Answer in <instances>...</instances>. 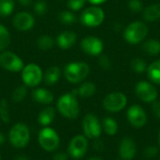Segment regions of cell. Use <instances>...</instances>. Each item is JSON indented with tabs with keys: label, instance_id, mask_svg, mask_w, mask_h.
<instances>
[{
	"label": "cell",
	"instance_id": "33",
	"mask_svg": "<svg viewBox=\"0 0 160 160\" xmlns=\"http://www.w3.org/2000/svg\"><path fill=\"white\" fill-rule=\"evenodd\" d=\"M34 12L38 16H43L48 11V4L45 0H37L34 3Z\"/></svg>",
	"mask_w": 160,
	"mask_h": 160
},
{
	"label": "cell",
	"instance_id": "28",
	"mask_svg": "<svg viewBox=\"0 0 160 160\" xmlns=\"http://www.w3.org/2000/svg\"><path fill=\"white\" fill-rule=\"evenodd\" d=\"M15 8L14 0H0V17L6 18L10 16Z\"/></svg>",
	"mask_w": 160,
	"mask_h": 160
},
{
	"label": "cell",
	"instance_id": "14",
	"mask_svg": "<svg viewBox=\"0 0 160 160\" xmlns=\"http://www.w3.org/2000/svg\"><path fill=\"white\" fill-rule=\"evenodd\" d=\"M127 118L128 123L136 128H143L147 123V114L140 105H132L128 109Z\"/></svg>",
	"mask_w": 160,
	"mask_h": 160
},
{
	"label": "cell",
	"instance_id": "49",
	"mask_svg": "<svg viewBox=\"0 0 160 160\" xmlns=\"http://www.w3.org/2000/svg\"><path fill=\"white\" fill-rule=\"evenodd\" d=\"M159 160H160V158H159Z\"/></svg>",
	"mask_w": 160,
	"mask_h": 160
},
{
	"label": "cell",
	"instance_id": "9",
	"mask_svg": "<svg viewBox=\"0 0 160 160\" xmlns=\"http://www.w3.org/2000/svg\"><path fill=\"white\" fill-rule=\"evenodd\" d=\"M82 130L87 139H98L102 132V127L98 116L94 113L86 114L82 120Z\"/></svg>",
	"mask_w": 160,
	"mask_h": 160
},
{
	"label": "cell",
	"instance_id": "34",
	"mask_svg": "<svg viewBox=\"0 0 160 160\" xmlns=\"http://www.w3.org/2000/svg\"><path fill=\"white\" fill-rule=\"evenodd\" d=\"M86 0H67V6L71 11H78L85 5Z\"/></svg>",
	"mask_w": 160,
	"mask_h": 160
},
{
	"label": "cell",
	"instance_id": "37",
	"mask_svg": "<svg viewBox=\"0 0 160 160\" xmlns=\"http://www.w3.org/2000/svg\"><path fill=\"white\" fill-rule=\"evenodd\" d=\"M98 64L103 69H106V70H108L112 68L111 60L107 55H101L98 59Z\"/></svg>",
	"mask_w": 160,
	"mask_h": 160
},
{
	"label": "cell",
	"instance_id": "26",
	"mask_svg": "<svg viewBox=\"0 0 160 160\" xmlns=\"http://www.w3.org/2000/svg\"><path fill=\"white\" fill-rule=\"evenodd\" d=\"M142 50L149 55H158L160 53V41L148 39L142 44Z\"/></svg>",
	"mask_w": 160,
	"mask_h": 160
},
{
	"label": "cell",
	"instance_id": "6",
	"mask_svg": "<svg viewBox=\"0 0 160 160\" xmlns=\"http://www.w3.org/2000/svg\"><path fill=\"white\" fill-rule=\"evenodd\" d=\"M21 72L22 82L27 87H37L43 81V71L41 68L35 63L27 64Z\"/></svg>",
	"mask_w": 160,
	"mask_h": 160
},
{
	"label": "cell",
	"instance_id": "39",
	"mask_svg": "<svg viewBox=\"0 0 160 160\" xmlns=\"http://www.w3.org/2000/svg\"><path fill=\"white\" fill-rule=\"evenodd\" d=\"M52 160H68V155L64 152H60L55 154Z\"/></svg>",
	"mask_w": 160,
	"mask_h": 160
},
{
	"label": "cell",
	"instance_id": "3",
	"mask_svg": "<svg viewBox=\"0 0 160 160\" xmlns=\"http://www.w3.org/2000/svg\"><path fill=\"white\" fill-rule=\"evenodd\" d=\"M8 140L13 147L18 149L24 148L30 141L29 128L23 123L15 124L8 132Z\"/></svg>",
	"mask_w": 160,
	"mask_h": 160
},
{
	"label": "cell",
	"instance_id": "13",
	"mask_svg": "<svg viewBox=\"0 0 160 160\" xmlns=\"http://www.w3.org/2000/svg\"><path fill=\"white\" fill-rule=\"evenodd\" d=\"M12 25L20 32L30 31L35 26V17L28 11L17 12L12 18Z\"/></svg>",
	"mask_w": 160,
	"mask_h": 160
},
{
	"label": "cell",
	"instance_id": "10",
	"mask_svg": "<svg viewBox=\"0 0 160 160\" xmlns=\"http://www.w3.org/2000/svg\"><path fill=\"white\" fill-rule=\"evenodd\" d=\"M128 98L121 92H112L108 94L103 99V107L107 112H118L126 108Z\"/></svg>",
	"mask_w": 160,
	"mask_h": 160
},
{
	"label": "cell",
	"instance_id": "7",
	"mask_svg": "<svg viewBox=\"0 0 160 160\" xmlns=\"http://www.w3.org/2000/svg\"><path fill=\"white\" fill-rule=\"evenodd\" d=\"M105 19L103 9L98 6H91L86 8L80 16L81 22L87 27H97L100 25Z\"/></svg>",
	"mask_w": 160,
	"mask_h": 160
},
{
	"label": "cell",
	"instance_id": "8",
	"mask_svg": "<svg viewBox=\"0 0 160 160\" xmlns=\"http://www.w3.org/2000/svg\"><path fill=\"white\" fill-rule=\"evenodd\" d=\"M0 66L10 72H20L24 67L22 59L11 51H3L0 53Z\"/></svg>",
	"mask_w": 160,
	"mask_h": 160
},
{
	"label": "cell",
	"instance_id": "24",
	"mask_svg": "<svg viewBox=\"0 0 160 160\" xmlns=\"http://www.w3.org/2000/svg\"><path fill=\"white\" fill-rule=\"evenodd\" d=\"M101 127H102L103 131L109 136H113L118 132V124L112 117L104 118L102 121Z\"/></svg>",
	"mask_w": 160,
	"mask_h": 160
},
{
	"label": "cell",
	"instance_id": "25",
	"mask_svg": "<svg viewBox=\"0 0 160 160\" xmlns=\"http://www.w3.org/2000/svg\"><path fill=\"white\" fill-rule=\"evenodd\" d=\"M54 39L50 36V35H40L37 41H36V44H37V47L41 50V51H48V50H51L52 48H53L54 46Z\"/></svg>",
	"mask_w": 160,
	"mask_h": 160
},
{
	"label": "cell",
	"instance_id": "2",
	"mask_svg": "<svg viewBox=\"0 0 160 160\" xmlns=\"http://www.w3.org/2000/svg\"><path fill=\"white\" fill-rule=\"evenodd\" d=\"M90 73L88 64L84 62H70L65 66L64 76L70 83H80L83 82Z\"/></svg>",
	"mask_w": 160,
	"mask_h": 160
},
{
	"label": "cell",
	"instance_id": "48",
	"mask_svg": "<svg viewBox=\"0 0 160 160\" xmlns=\"http://www.w3.org/2000/svg\"><path fill=\"white\" fill-rule=\"evenodd\" d=\"M0 160H1V156H0Z\"/></svg>",
	"mask_w": 160,
	"mask_h": 160
},
{
	"label": "cell",
	"instance_id": "40",
	"mask_svg": "<svg viewBox=\"0 0 160 160\" xmlns=\"http://www.w3.org/2000/svg\"><path fill=\"white\" fill-rule=\"evenodd\" d=\"M17 2L23 7H28L33 3V0H17Z\"/></svg>",
	"mask_w": 160,
	"mask_h": 160
},
{
	"label": "cell",
	"instance_id": "45",
	"mask_svg": "<svg viewBox=\"0 0 160 160\" xmlns=\"http://www.w3.org/2000/svg\"><path fill=\"white\" fill-rule=\"evenodd\" d=\"M88 160H104L103 158H99V157H92L90 158H88Z\"/></svg>",
	"mask_w": 160,
	"mask_h": 160
},
{
	"label": "cell",
	"instance_id": "35",
	"mask_svg": "<svg viewBox=\"0 0 160 160\" xmlns=\"http://www.w3.org/2000/svg\"><path fill=\"white\" fill-rule=\"evenodd\" d=\"M158 154V148L155 145H149L143 150V157L147 159L154 158Z\"/></svg>",
	"mask_w": 160,
	"mask_h": 160
},
{
	"label": "cell",
	"instance_id": "44",
	"mask_svg": "<svg viewBox=\"0 0 160 160\" xmlns=\"http://www.w3.org/2000/svg\"><path fill=\"white\" fill-rule=\"evenodd\" d=\"M5 140H6L5 136L3 135V133H1V132H0V145H2V144L5 142Z\"/></svg>",
	"mask_w": 160,
	"mask_h": 160
},
{
	"label": "cell",
	"instance_id": "31",
	"mask_svg": "<svg viewBox=\"0 0 160 160\" xmlns=\"http://www.w3.org/2000/svg\"><path fill=\"white\" fill-rule=\"evenodd\" d=\"M131 68L137 73H143L147 69V64L142 58H133L130 63Z\"/></svg>",
	"mask_w": 160,
	"mask_h": 160
},
{
	"label": "cell",
	"instance_id": "5",
	"mask_svg": "<svg viewBox=\"0 0 160 160\" xmlns=\"http://www.w3.org/2000/svg\"><path fill=\"white\" fill-rule=\"evenodd\" d=\"M148 34V26L142 22H133L125 29V39L130 44H138L142 41Z\"/></svg>",
	"mask_w": 160,
	"mask_h": 160
},
{
	"label": "cell",
	"instance_id": "21",
	"mask_svg": "<svg viewBox=\"0 0 160 160\" xmlns=\"http://www.w3.org/2000/svg\"><path fill=\"white\" fill-rule=\"evenodd\" d=\"M54 118H55V110L52 107L48 106L39 112L38 116V121L41 126L49 127L52 124V122L54 120Z\"/></svg>",
	"mask_w": 160,
	"mask_h": 160
},
{
	"label": "cell",
	"instance_id": "36",
	"mask_svg": "<svg viewBox=\"0 0 160 160\" xmlns=\"http://www.w3.org/2000/svg\"><path fill=\"white\" fill-rule=\"evenodd\" d=\"M128 8L133 12H141L143 10V3L141 0H129L128 1Z\"/></svg>",
	"mask_w": 160,
	"mask_h": 160
},
{
	"label": "cell",
	"instance_id": "43",
	"mask_svg": "<svg viewBox=\"0 0 160 160\" xmlns=\"http://www.w3.org/2000/svg\"><path fill=\"white\" fill-rule=\"evenodd\" d=\"M14 160H30L28 158L24 157V156H19V157H16Z\"/></svg>",
	"mask_w": 160,
	"mask_h": 160
},
{
	"label": "cell",
	"instance_id": "16",
	"mask_svg": "<svg viewBox=\"0 0 160 160\" xmlns=\"http://www.w3.org/2000/svg\"><path fill=\"white\" fill-rule=\"evenodd\" d=\"M119 156L123 160H132L137 154V144L130 137H125L121 140L118 148Z\"/></svg>",
	"mask_w": 160,
	"mask_h": 160
},
{
	"label": "cell",
	"instance_id": "42",
	"mask_svg": "<svg viewBox=\"0 0 160 160\" xmlns=\"http://www.w3.org/2000/svg\"><path fill=\"white\" fill-rule=\"evenodd\" d=\"M98 146V150H102L103 149V143L102 142H96L95 143V148H97Z\"/></svg>",
	"mask_w": 160,
	"mask_h": 160
},
{
	"label": "cell",
	"instance_id": "47",
	"mask_svg": "<svg viewBox=\"0 0 160 160\" xmlns=\"http://www.w3.org/2000/svg\"><path fill=\"white\" fill-rule=\"evenodd\" d=\"M115 160H123V159H115Z\"/></svg>",
	"mask_w": 160,
	"mask_h": 160
},
{
	"label": "cell",
	"instance_id": "23",
	"mask_svg": "<svg viewBox=\"0 0 160 160\" xmlns=\"http://www.w3.org/2000/svg\"><path fill=\"white\" fill-rule=\"evenodd\" d=\"M147 75L151 82L160 84V59L153 62L147 67Z\"/></svg>",
	"mask_w": 160,
	"mask_h": 160
},
{
	"label": "cell",
	"instance_id": "11",
	"mask_svg": "<svg viewBox=\"0 0 160 160\" xmlns=\"http://www.w3.org/2000/svg\"><path fill=\"white\" fill-rule=\"evenodd\" d=\"M88 150V139L84 135H76L68 144V155L75 159H80L86 154Z\"/></svg>",
	"mask_w": 160,
	"mask_h": 160
},
{
	"label": "cell",
	"instance_id": "38",
	"mask_svg": "<svg viewBox=\"0 0 160 160\" xmlns=\"http://www.w3.org/2000/svg\"><path fill=\"white\" fill-rule=\"evenodd\" d=\"M152 112L154 113V115L158 118L160 119V102L155 100L154 102H152Z\"/></svg>",
	"mask_w": 160,
	"mask_h": 160
},
{
	"label": "cell",
	"instance_id": "12",
	"mask_svg": "<svg viewBox=\"0 0 160 160\" xmlns=\"http://www.w3.org/2000/svg\"><path fill=\"white\" fill-rule=\"evenodd\" d=\"M136 96L143 102L152 103L158 98V90L150 82L142 81L139 82L135 86Z\"/></svg>",
	"mask_w": 160,
	"mask_h": 160
},
{
	"label": "cell",
	"instance_id": "18",
	"mask_svg": "<svg viewBox=\"0 0 160 160\" xmlns=\"http://www.w3.org/2000/svg\"><path fill=\"white\" fill-rule=\"evenodd\" d=\"M33 99L39 104L42 105H49L53 101V95L52 93L46 89V88H36L32 92Z\"/></svg>",
	"mask_w": 160,
	"mask_h": 160
},
{
	"label": "cell",
	"instance_id": "27",
	"mask_svg": "<svg viewBox=\"0 0 160 160\" xmlns=\"http://www.w3.org/2000/svg\"><path fill=\"white\" fill-rule=\"evenodd\" d=\"M58 21L65 25H71L77 22V17L71 10H63L57 15Z\"/></svg>",
	"mask_w": 160,
	"mask_h": 160
},
{
	"label": "cell",
	"instance_id": "29",
	"mask_svg": "<svg viewBox=\"0 0 160 160\" xmlns=\"http://www.w3.org/2000/svg\"><path fill=\"white\" fill-rule=\"evenodd\" d=\"M10 41L11 37L9 31L5 25L0 24V52L7 50V48L10 44Z\"/></svg>",
	"mask_w": 160,
	"mask_h": 160
},
{
	"label": "cell",
	"instance_id": "22",
	"mask_svg": "<svg viewBox=\"0 0 160 160\" xmlns=\"http://www.w3.org/2000/svg\"><path fill=\"white\" fill-rule=\"evenodd\" d=\"M142 17L148 22L160 20V4H152L145 8L142 12Z\"/></svg>",
	"mask_w": 160,
	"mask_h": 160
},
{
	"label": "cell",
	"instance_id": "19",
	"mask_svg": "<svg viewBox=\"0 0 160 160\" xmlns=\"http://www.w3.org/2000/svg\"><path fill=\"white\" fill-rule=\"evenodd\" d=\"M97 92V86L94 82H82L79 88H77L76 90H74L72 93L77 97H81L83 98H88L93 97Z\"/></svg>",
	"mask_w": 160,
	"mask_h": 160
},
{
	"label": "cell",
	"instance_id": "30",
	"mask_svg": "<svg viewBox=\"0 0 160 160\" xmlns=\"http://www.w3.org/2000/svg\"><path fill=\"white\" fill-rule=\"evenodd\" d=\"M26 96H27V86H25V85H19L12 92L11 98H12V100L14 102L19 103V102L22 101L25 98Z\"/></svg>",
	"mask_w": 160,
	"mask_h": 160
},
{
	"label": "cell",
	"instance_id": "46",
	"mask_svg": "<svg viewBox=\"0 0 160 160\" xmlns=\"http://www.w3.org/2000/svg\"><path fill=\"white\" fill-rule=\"evenodd\" d=\"M158 144H159V146H160V129H159V131H158Z\"/></svg>",
	"mask_w": 160,
	"mask_h": 160
},
{
	"label": "cell",
	"instance_id": "15",
	"mask_svg": "<svg viewBox=\"0 0 160 160\" xmlns=\"http://www.w3.org/2000/svg\"><path fill=\"white\" fill-rule=\"evenodd\" d=\"M103 48L102 40L95 36H87L81 41V49L88 55H99L102 52Z\"/></svg>",
	"mask_w": 160,
	"mask_h": 160
},
{
	"label": "cell",
	"instance_id": "17",
	"mask_svg": "<svg viewBox=\"0 0 160 160\" xmlns=\"http://www.w3.org/2000/svg\"><path fill=\"white\" fill-rule=\"evenodd\" d=\"M77 41V35L72 31H63L57 37L55 43L62 50H68L72 48Z\"/></svg>",
	"mask_w": 160,
	"mask_h": 160
},
{
	"label": "cell",
	"instance_id": "20",
	"mask_svg": "<svg viewBox=\"0 0 160 160\" xmlns=\"http://www.w3.org/2000/svg\"><path fill=\"white\" fill-rule=\"evenodd\" d=\"M61 77V69L57 66L50 67L45 73H43V81L47 85L55 84Z\"/></svg>",
	"mask_w": 160,
	"mask_h": 160
},
{
	"label": "cell",
	"instance_id": "4",
	"mask_svg": "<svg viewBox=\"0 0 160 160\" xmlns=\"http://www.w3.org/2000/svg\"><path fill=\"white\" fill-rule=\"evenodd\" d=\"M38 141L40 147L47 152L55 151L60 145V137L58 133L49 127H44L39 131Z\"/></svg>",
	"mask_w": 160,
	"mask_h": 160
},
{
	"label": "cell",
	"instance_id": "1",
	"mask_svg": "<svg viewBox=\"0 0 160 160\" xmlns=\"http://www.w3.org/2000/svg\"><path fill=\"white\" fill-rule=\"evenodd\" d=\"M56 108L60 114L68 119H75L80 113V105L73 93L62 95L57 100Z\"/></svg>",
	"mask_w": 160,
	"mask_h": 160
},
{
	"label": "cell",
	"instance_id": "41",
	"mask_svg": "<svg viewBox=\"0 0 160 160\" xmlns=\"http://www.w3.org/2000/svg\"><path fill=\"white\" fill-rule=\"evenodd\" d=\"M86 1H88L89 3H91L93 6H98V5H100V4L105 3L107 0H86Z\"/></svg>",
	"mask_w": 160,
	"mask_h": 160
},
{
	"label": "cell",
	"instance_id": "32",
	"mask_svg": "<svg viewBox=\"0 0 160 160\" xmlns=\"http://www.w3.org/2000/svg\"><path fill=\"white\" fill-rule=\"evenodd\" d=\"M0 119L4 123H9L10 121V113H9V107L8 101L3 98L0 101Z\"/></svg>",
	"mask_w": 160,
	"mask_h": 160
}]
</instances>
